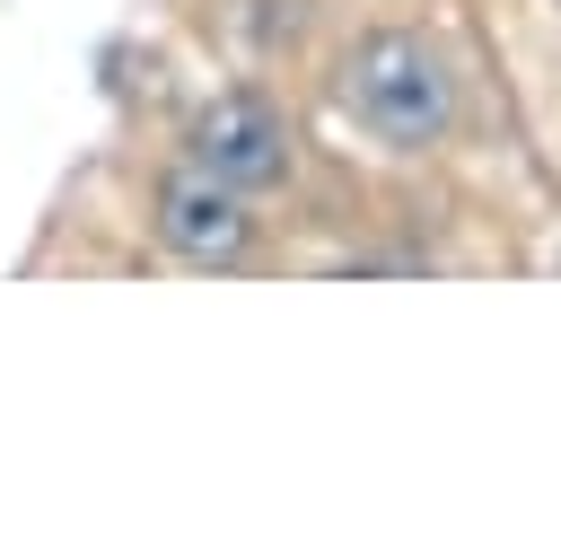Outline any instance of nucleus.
Masks as SVG:
<instances>
[{"instance_id":"1","label":"nucleus","mask_w":561,"mask_h":553,"mask_svg":"<svg viewBox=\"0 0 561 553\" xmlns=\"http://www.w3.org/2000/svg\"><path fill=\"white\" fill-rule=\"evenodd\" d=\"M333 105L377 149L421 158V149H438L456 132V61L430 35H412V26H377V35H359L333 61Z\"/></svg>"},{"instance_id":"2","label":"nucleus","mask_w":561,"mask_h":553,"mask_svg":"<svg viewBox=\"0 0 561 553\" xmlns=\"http://www.w3.org/2000/svg\"><path fill=\"white\" fill-rule=\"evenodd\" d=\"M184 149H193L202 176H219V184H237V193H272V184H289V167H298L289 114H280L272 97H254V88L210 97V105L193 114Z\"/></svg>"},{"instance_id":"3","label":"nucleus","mask_w":561,"mask_h":553,"mask_svg":"<svg viewBox=\"0 0 561 553\" xmlns=\"http://www.w3.org/2000/svg\"><path fill=\"white\" fill-rule=\"evenodd\" d=\"M149 228H158L167 255L219 272V263H245L254 255V193H237V184H219L202 167H175L158 184V202H149Z\"/></svg>"}]
</instances>
